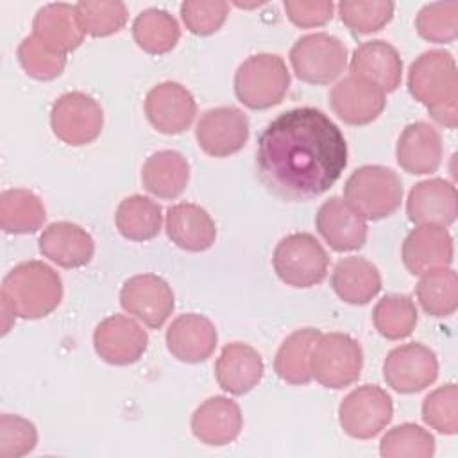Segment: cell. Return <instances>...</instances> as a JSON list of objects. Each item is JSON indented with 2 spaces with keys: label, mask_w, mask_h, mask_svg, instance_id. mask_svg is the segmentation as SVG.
<instances>
[{
  "label": "cell",
  "mask_w": 458,
  "mask_h": 458,
  "mask_svg": "<svg viewBox=\"0 0 458 458\" xmlns=\"http://www.w3.org/2000/svg\"><path fill=\"white\" fill-rule=\"evenodd\" d=\"M347 166V141L320 109L277 114L258 136L256 172L263 186L286 202L326 193Z\"/></svg>",
  "instance_id": "1"
},
{
  "label": "cell",
  "mask_w": 458,
  "mask_h": 458,
  "mask_svg": "<svg viewBox=\"0 0 458 458\" xmlns=\"http://www.w3.org/2000/svg\"><path fill=\"white\" fill-rule=\"evenodd\" d=\"M408 91L429 116L454 129L458 123V70L454 57L440 48L422 52L408 70Z\"/></svg>",
  "instance_id": "2"
},
{
  "label": "cell",
  "mask_w": 458,
  "mask_h": 458,
  "mask_svg": "<svg viewBox=\"0 0 458 458\" xmlns=\"http://www.w3.org/2000/svg\"><path fill=\"white\" fill-rule=\"evenodd\" d=\"M63 299L59 274L43 261H23L11 268L2 281V301L16 317L36 320L50 315Z\"/></svg>",
  "instance_id": "3"
},
{
  "label": "cell",
  "mask_w": 458,
  "mask_h": 458,
  "mask_svg": "<svg viewBox=\"0 0 458 458\" xmlns=\"http://www.w3.org/2000/svg\"><path fill=\"white\" fill-rule=\"evenodd\" d=\"M344 195L365 220H381L399 209L403 182L392 168L365 165L349 175Z\"/></svg>",
  "instance_id": "4"
},
{
  "label": "cell",
  "mask_w": 458,
  "mask_h": 458,
  "mask_svg": "<svg viewBox=\"0 0 458 458\" xmlns=\"http://www.w3.org/2000/svg\"><path fill=\"white\" fill-rule=\"evenodd\" d=\"M290 88V72L277 54H254L234 73L236 98L249 109L281 104Z\"/></svg>",
  "instance_id": "5"
},
{
  "label": "cell",
  "mask_w": 458,
  "mask_h": 458,
  "mask_svg": "<svg viewBox=\"0 0 458 458\" xmlns=\"http://www.w3.org/2000/svg\"><path fill=\"white\" fill-rule=\"evenodd\" d=\"M272 265L283 283L293 288H310L326 279L329 258L313 234L293 233L279 240Z\"/></svg>",
  "instance_id": "6"
},
{
  "label": "cell",
  "mask_w": 458,
  "mask_h": 458,
  "mask_svg": "<svg viewBox=\"0 0 458 458\" xmlns=\"http://www.w3.org/2000/svg\"><path fill=\"white\" fill-rule=\"evenodd\" d=\"M363 367L360 344L345 333L320 335L311 349L310 370L322 386L340 390L358 381Z\"/></svg>",
  "instance_id": "7"
},
{
  "label": "cell",
  "mask_w": 458,
  "mask_h": 458,
  "mask_svg": "<svg viewBox=\"0 0 458 458\" xmlns=\"http://www.w3.org/2000/svg\"><path fill=\"white\" fill-rule=\"evenodd\" d=\"M290 63L301 81L308 84H329L345 70L347 48L338 38L327 32L306 34L293 43Z\"/></svg>",
  "instance_id": "8"
},
{
  "label": "cell",
  "mask_w": 458,
  "mask_h": 458,
  "mask_svg": "<svg viewBox=\"0 0 458 458\" xmlns=\"http://www.w3.org/2000/svg\"><path fill=\"white\" fill-rule=\"evenodd\" d=\"M392 397L377 385H363L349 392L338 406L342 429L358 440L379 435L392 420Z\"/></svg>",
  "instance_id": "9"
},
{
  "label": "cell",
  "mask_w": 458,
  "mask_h": 458,
  "mask_svg": "<svg viewBox=\"0 0 458 458\" xmlns=\"http://www.w3.org/2000/svg\"><path fill=\"white\" fill-rule=\"evenodd\" d=\"M50 125L61 141L72 147H81L100 136L104 113L93 97L82 91H68L54 102Z\"/></svg>",
  "instance_id": "10"
},
{
  "label": "cell",
  "mask_w": 458,
  "mask_h": 458,
  "mask_svg": "<svg viewBox=\"0 0 458 458\" xmlns=\"http://www.w3.org/2000/svg\"><path fill=\"white\" fill-rule=\"evenodd\" d=\"M437 354L424 344H404L392 349L383 363V377L399 394H417L435 383Z\"/></svg>",
  "instance_id": "11"
},
{
  "label": "cell",
  "mask_w": 458,
  "mask_h": 458,
  "mask_svg": "<svg viewBox=\"0 0 458 458\" xmlns=\"http://www.w3.org/2000/svg\"><path fill=\"white\" fill-rule=\"evenodd\" d=\"M120 304L152 329H159L174 311L175 297L170 284L156 274L129 277L120 290Z\"/></svg>",
  "instance_id": "12"
},
{
  "label": "cell",
  "mask_w": 458,
  "mask_h": 458,
  "mask_svg": "<svg viewBox=\"0 0 458 458\" xmlns=\"http://www.w3.org/2000/svg\"><path fill=\"white\" fill-rule=\"evenodd\" d=\"M199 147L213 157H227L243 148L249 140V118L233 106L213 107L202 113L195 127Z\"/></svg>",
  "instance_id": "13"
},
{
  "label": "cell",
  "mask_w": 458,
  "mask_h": 458,
  "mask_svg": "<svg viewBox=\"0 0 458 458\" xmlns=\"http://www.w3.org/2000/svg\"><path fill=\"white\" fill-rule=\"evenodd\" d=\"M97 354L111 365L136 363L148 345L147 331L125 315L106 317L93 333Z\"/></svg>",
  "instance_id": "14"
},
{
  "label": "cell",
  "mask_w": 458,
  "mask_h": 458,
  "mask_svg": "<svg viewBox=\"0 0 458 458\" xmlns=\"http://www.w3.org/2000/svg\"><path fill=\"white\" fill-rule=\"evenodd\" d=\"M145 114L156 131L181 134L191 125L197 114V104L182 84L165 81L147 93Z\"/></svg>",
  "instance_id": "15"
},
{
  "label": "cell",
  "mask_w": 458,
  "mask_h": 458,
  "mask_svg": "<svg viewBox=\"0 0 458 458\" xmlns=\"http://www.w3.org/2000/svg\"><path fill=\"white\" fill-rule=\"evenodd\" d=\"M329 106L345 123L367 125L383 113L386 98L374 84L356 75H347L331 88Z\"/></svg>",
  "instance_id": "16"
},
{
  "label": "cell",
  "mask_w": 458,
  "mask_h": 458,
  "mask_svg": "<svg viewBox=\"0 0 458 458\" xmlns=\"http://www.w3.org/2000/svg\"><path fill=\"white\" fill-rule=\"evenodd\" d=\"M408 218L417 225L447 227L458 215V195L453 182L445 179H426L417 182L406 200Z\"/></svg>",
  "instance_id": "17"
},
{
  "label": "cell",
  "mask_w": 458,
  "mask_h": 458,
  "mask_svg": "<svg viewBox=\"0 0 458 458\" xmlns=\"http://www.w3.org/2000/svg\"><path fill=\"white\" fill-rule=\"evenodd\" d=\"M317 231L336 252H349L363 247L367 240L365 218L340 197L327 199L317 211Z\"/></svg>",
  "instance_id": "18"
},
{
  "label": "cell",
  "mask_w": 458,
  "mask_h": 458,
  "mask_svg": "<svg viewBox=\"0 0 458 458\" xmlns=\"http://www.w3.org/2000/svg\"><path fill=\"white\" fill-rule=\"evenodd\" d=\"M401 256L413 276L445 268L453 261V238L442 225H417L404 238Z\"/></svg>",
  "instance_id": "19"
},
{
  "label": "cell",
  "mask_w": 458,
  "mask_h": 458,
  "mask_svg": "<svg viewBox=\"0 0 458 458\" xmlns=\"http://www.w3.org/2000/svg\"><path fill=\"white\" fill-rule=\"evenodd\" d=\"M166 347L174 358L184 363L206 361L216 347V327L199 313L179 315L166 329Z\"/></svg>",
  "instance_id": "20"
},
{
  "label": "cell",
  "mask_w": 458,
  "mask_h": 458,
  "mask_svg": "<svg viewBox=\"0 0 458 458\" xmlns=\"http://www.w3.org/2000/svg\"><path fill=\"white\" fill-rule=\"evenodd\" d=\"M351 75H356L383 93L395 91L403 79V61L399 52L383 39L365 41L354 48L351 57Z\"/></svg>",
  "instance_id": "21"
},
{
  "label": "cell",
  "mask_w": 458,
  "mask_h": 458,
  "mask_svg": "<svg viewBox=\"0 0 458 458\" xmlns=\"http://www.w3.org/2000/svg\"><path fill=\"white\" fill-rule=\"evenodd\" d=\"M243 419L240 406L224 395L206 399L191 415V431L206 445H227L242 431Z\"/></svg>",
  "instance_id": "22"
},
{
  "label": "cell",
  "mask_w": 458,
  "mask_h": 458,
  "mask_svg": "<svg viewBox=\"0 0 458 458\" xmlns=\"http://www.w3.org/2000/svg\"><path fill=\"white\" fill-rule=\"evenodd\" d=\"M39 252L63 268H79L91 261L95 242L91 234L72 222H54L39 236Z\"/></svg>",
  "instance_id": "23"
},
{
  "label": "cell",
  "mask_w": 458,
  "mask_h": 458,
  "mask_svg": "<svg viewBox=\"0 0 458 458\" xmlns=\"http://www.w3.org/2000/svg\"><path fill=\"white\" fill-rule=\"evenodd\" d=\"M263 372L265 365L259 352L242 342L225 345L215 363V377L220 388L233 395H243L258 386Z\"/></svg>",
  "instance_id": "24"
},
{
  "label": "cell",
  "mask_w": 458,
  "mask_h": 458,
  "mask_svg": "<svg viewBox=\"0 0 458 458\" xmlns=\"http://www.w3.org/2000/svg\"><path fill=\"white\" fill-rule=\"evenodd\" d=\"M395 156L399 166L408 174H433L442 161V138L433 125L413 122L399 134Z\"/></svg>",
  "instance_id": "25"
},
{
  "label": "cell",
  "mask_w": 458,
  "mask_h": 458,
  "mask_svg": "<svg viewBox=\"0 0 458 458\" xmlns=\"http://www.w3.org/2000/svg\"><path fill=\"white\" fill-rule=\"evenodd\" d=\"M166 234L179 249L202 252L215 243L216 225L204 208L181 202L166 211Z\"/></svg>",
  "instance_id": "26"
},
{
  "label": "cell",
  "mask_w": 458,
  "mask_h": 458,
  "mask_svg": "<svg viewBox=\"0 0 458 458\" xmlns=\"http://www.w3.org/2000/svg\"><path fill=\"white\" fill-rule=\"evenodd\" d=\"M335 293L347 304L363 306L381 290V276L374 263L365 258L351 256L340 259L331 274Z\"/></svg>",
  "instance_id": "27"
},
{
  "label": "cell",
  "mask_w": 458,
  "mask_h": 458,
  "mask_svg": "<svg viewBox=\"0 0 458 458\" xmlns=\"http://www.w3.org/2000/svg\"><path fill=\"white\" fill-rule=\"evenodd\" d=\"M32 34L63 54L75 50L84 39L75 5L70 4L43 5L34 16Z\"/></svg>",
  "instance_id": "28"
},
{
  "label": "cell",
  "mask_w": 458,
  "mask_h": 458,
  "mask_svg": "<svg viewBox=\"0 0 458 458\" xmlns=\"http://www.w3.org/2000/svg\"><path fill=\"white\" fill-rule=\"evenodd\" d=\"M190 179L186 157L175 150H159L147 157L141 168L143 188L159 199L179 197Z\"/></svg>",
  "instance_id": "29"
},
{
  "label": "cell",
  "mask_w": 458,
  "mask_h": 458,
  "mask_svg": "<svg viewBox=\"0 0 458 458\" xmlns=\"http://www.w3.org/2000/svg\"><path fill=\"white\" fill-rule=\"evenodd\" d=\"M320 335L315 327H304L293 331L281 344L274 358V370L284 383L308 385L311 381L310 356Z\"/></svg>",
  "instance_id": "30"
},
{
  "label": "cell",
  "mask_w": 458,
  "mask_h": 458,
  "mask_svg": "<svg viewBox=\"0 0 458 458\" xmlns=\"http://www.w3.org/2000/svg\"><path fill=\"white\" fill-rule=\"evenodd\" d=\"M47 218L41 199L23 188L5 190L0 195V227L11 234L36 233Z\"/></svg>",
  "instance_id": "31"
},
{
  "label": "cell",
  "mask_w": 458,
  "mask_h": 458,
  "mask_svg": "<svg viewBox=\"0 0 458 458\" xmlns=\"http://www.w3.org/2000/svg\"><path fill=\"white\" fill-rule=\"evenodd\" d=\"M163 222L161 206L143 195L125 197L114 213V224L120 234L132 242H147L159 234Z\"/></svg>",
  "instance_id": "32"
},
{
  "label": "cell",
  "mask_w": 458,
  "mask_h": 458,
  "mask_svg": "<svg viewBox=\"0 0 458 458\" xmlns=\"http://www.w3.org/2000/svg\"><path fill=\"white\" fill-rule=\"evenodd\" d=\"M132 38L143 52L161 55L177 45L181 29L168 11L152 7L136 16L132 23Z\"/></svg>",
  "instance_id": "33"
},
{
  "label": "cell",
  "mask_w": 458,
  "mask_h": 458,
  "mask_svg": "<svg viewBox=\"0 0 458 458\" xmlns=\"http://www.w3.org/2000/svg\"><path fill=\"white\" fill-rule=\"evenodd\" d=\"M417 299L422 310L435 318L453 315L458 308L456 272L445 267L422 274L417 283Z\"/></svg>",
  "instance_id": "34"
},
{
  "label": "cell",
  "mask_w": 458,
  "mask_h": 458,
  "mask_svg": "<svg viewBox=\"0 0 458 458\" xmlns=\"http://www.w3.org/2000/svg\"><path fill=\"white\" fill-rule=\"evenodd\" d=\"M374 327L386 340H401L411 335L417 324V308L408 295L390 293L377 301L372 313Z\"/></svg>",
  "instance_id": "35"
},
{
  "label": "cell",
  "mask_w": 458,
  "mask_h": 458,
  "mask_svg": "<svg viewBox=\"0 0 458 458\" xmlns=\"http://www.w3.org/2000/svg\"><path fill=\"white\" fill-rule=\"evenodd\" d=\"M77 20L84 34L104 38L116 34L127 23V7L116 0H86L75 4Z\"/></svg>",
  "instance_id": "36"
},
{
  "label": "cell",
  "mask_w": 458,
  "mask_h": 458,
  "mask_svg": "<svg viewBox=\"0 0 458 458\" xmlns=\"http://www.w3.org/2000/svg\"><path fill=\"white\" fill-rule=\"evenodd\" d=\"M379 454L385 458H431L435 454V438L424 428L404 422L381 438Z\"/></svg>",
  "instance_id": "37"
},
{
  "label": "cell",
  "mask_w": 458,
  "mask_h": 458,
  "mask_svg": "<svg viewBox=\"0 0 458 458\" xmlns=\"http://www.w3.org/2000/svg\"><path fill=\"white\" fill-rule=\"evenodd\" d=\"M18 61L32 79L52 81L63 73L66 54L48 47L38 36L30 34L18 47Z\"/></svg>",
  "instance_id": "38"
},
{
  "label": "cell",
  "mask_w": 458,
  "mask_h": 458,
  "mask_svg": "<svg viewBox=\"0 0 458 458\" xmlns=\"http://www.w3.org/2000/svg\"><path fill=\"white\" fill-rule=\"evenodd\" d=\"M344 25L354 34H372L381 30L394 16V2L385 0H344L338 5Z\"/></svg>",
  "instance_id": "39"
},
{
  "label": "cell",
  "mask_w": 458,
  "mask_h": 458,
  "mask_svg": "<svg viewBox=\"0 0 458 458\" xmlns=\"http://www.w3.org/2000/svg\"><path fill=\"white\" fill-rule=\"evenodd\" d=\"M415 29L420 38L431 43H451L458 36V2H435L424 5Z\"/></svg>",
  "instance_id": "40"
},
{
  "label": "cell",
  "mask_w": 458,
  "mask_h": 458,
  "mask_svg": "<svg viewBox=\"0 0 458 458\" xmlns=\"http://www.w3.org/2000/svg\"><path fill=\"white\" fill-rule=\"evenodd\" d=\"M424 422L442 435L458 431V388L454 383L438 386L422 403Z\"/></svg>",
  "instance_id": "41"
},
{
  "label": "cell",
  "mask_w": 458,
  "mask_h": 458,
  "mask_svg": "<svg viewBox=\"0 0 458 458\" xmlns=\"http://www.w3.org/2000/svg\"><path fill=\"white\" fill-rule=\"evenodd\" d=\"M38 444L36 426L20 415L2 413L0 417V456L20 458L29 454Z\"/></svg>",
  "instance_id": "42"
},
{
  "label": "cell",
  "mask_w": 458,
  "mask_h": 458,
  "mask_svg": "<svg viewBox=\"0 0 458 458\" xmlns=\"http://www.w3.org/2000/svg\"><path fill=\"white\" fill-rule=\"evenodd\" d=\"M229 5L224 0H186L181 4V18L186 29L197 36L216 32L225 18Z\"/></svg>",
  "instance_id": "43"
},
{
  "label": "cell",
  "mask_w": 458,
  "mask_h": 458,
  "mask_svg": "<svg viewBox=\"0 0 458 458\" xmlns=\"http://www.w3.org/2000/svg\"><path fill=\"white\" fill-rule=\"evenodd\" d=\"M288 20L302 29L326 25L333 18L335 4L331 0H286Z\"/></svg>",
  "instance_id": "44"
}]
</instances>
